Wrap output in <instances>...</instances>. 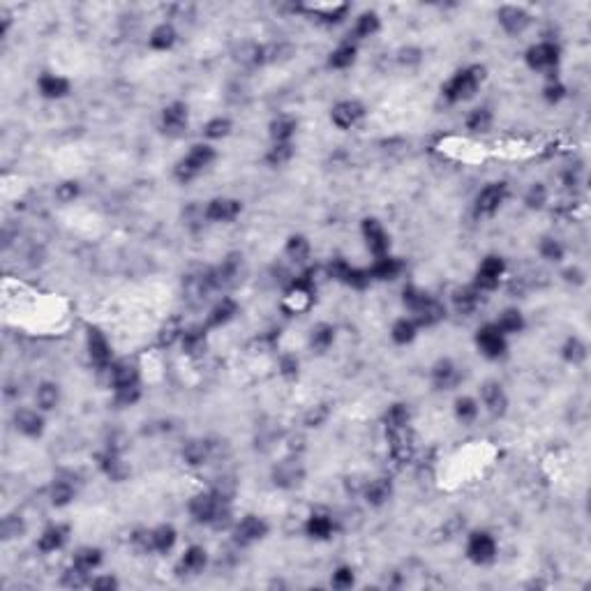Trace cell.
I'll return each mask as SVG.
<instances>
[{
  "label": "cell",
  "mask_w": 591,
  "mask_h": 591,
  "mask_svg": "<svg viewBox=\"0 0 591 591\" xmlns=\"http://www.w3.org/2000/svg\"><path fill=\"white\" fill-rule=\"evenodd\" d=\"M485 79V67L483 65H471L464 67V70L455 72L453 77L446 81L442 93L448 102H464L476 95L478 86L483 84Z\"/></svg>",
  "instance_id": "obj_1"
},
{
  "label": "cell",
  "mask_w": 591,
  "mask_h": 591,
  "mask_svg": "<svg viewBox=\"0 0 591 591\" xmlns=\"http://www.w3.org/2000/svg\"><path fill=\"white\" fill-rule=\"evenodd\" d=\"M212 160H215V150H212V146L197 143V146H192L190 153L176 164V178L181 183H190L192 178H197L206 167H210Z\"/></svg>",
  "instance_id": "obj_2"
},
{
  "label": "cell",
  "mask_w": 591,
  "mask_h": 591,
  "mask_svg": "<svg viewBox=\"0 0 591 591\" xmlns=\"http://www.w3.org/2000/svg\"><path fill=\"white\" fill-rule=\"evenodd\" d=\"M176 538H178V534L171 525H160V527L150 529V531L134 536L139 547L146 549V552H169V549L176 545Z\"/></svg>",
  "instance_id": "obj_3"
},
{
  "label": "cell",
  "mask_w": 591,
  "mask_h": 591,
  "mask_svg": "<svg viewBox=\"0 0 591 591\" xmlns=\"http://www.w3.org/2000/svg\"><path fill=\"white\" fill-rule=\"evenodd\" d=\"M506 199H508V185L506 183L485 185L476 197V215H480V217L494 215V212L504 206Z\"/></svg>",
  "instance_id": "obj_4"
},
{
  "label": "cell",
  "mask_w": 591,
  "mask_h": 591,
  "mask_svg": "<svg viewBox=\"0 0 591 591\" xmlns=\"http://www.w3.org/2000/svg\"><path fill=\"white\" fill-rule=\"evenodd\" d=\"M504 271H506V264L501 257H494V254L492 257H485L476 271V282H473V287H476L478 291H492V289L499 287L501 278H504Z\"/></svg>",
  "instance_id": "obj_5"
},
{
  "label": "cell",
  "mask_w": 591,
  "mask_h": 591,
  "mask_svg": "<svg viewBox=\"0 0 591 591\" xmlns=\"http://www.w3.org/2000/svg\"><path fill=\"white\" fill-rule=\"evenodd\" d=\"M476 347L485 358H501L506 354V335L494 324H487L483 328H478Z\"/></svg>",
  "instance_id": "obj_6"
},
{
  "label": "cell",
  "mask_w": 591,
  "mask_h": 591,
  "mask_svg": "<svg viewBox=\"0 0 591 591\" xmlns=\"http://www.w3.org/2000/svg\"><path fill=\"white\" fill-rule=\"evenodd\" d=\"M466 556L473 563H490L497 556V540L492 538V534L487 531H473L466 543Z\"/></svg>",
  "instance_id": "obj_7"
},
{
  "label": "cell",
  "mask_w": 591,
  "mask_h": 591,
  "mask_svg": "<svg viewBox=\"0 0 591 591\" xmlns=\"http://www.w3.org/2000/svg\"><path fill=\"white\" fill-rule=\"evenodd\" d=\"M559 58H561V49L554 42H538V44L529 46V51H527V65L536 72L554 67L559 63Z\"/></svg>",
  "instance_id": "obj_8"
},
{
  "label": "cell",
  "mask_w": 591,
  "mask_h": 591,
  "mask_svg": "<svg viewBox=\"0 0 591 591\" xmlns=\"http://www.w3.org/2000/svg\"><path fill=\"white\" fill-rule=\"evenodd\" d=\"M240 210H243V203H240L238 199L217 197V199H212V201H208L203 215L206 219H210V222H231V219H236L240 215Z\"/></svg>",
  "instance_id": "obj_9"
},
{
  "label": "cell",
  "mask_w": 591,
  "mask_h": 591,
  "mask_svg": "<svg viewBox=\"0 0 591 591\" xmlns=\"http://www.w3.org/2000/svg\"><path fill=\"white\" fill-rule=\"evenodd\" d=\"M363 238H365L367 250L372 252L376 259L386 257V254H388V245H390L388 243V233L381 226V222H376V219H372V217L363 219Z\"/></svg>",
  "instance_id": "obj_10"
},
{
  "label": "cell",
  "mask_w": 591,
  "mask_h": 591,
  "mask_svg": "<svg viewBox=\"0 0 591 591\" xmlns=\"http://www.w3.org/2000/svg\"><path fill=\"white\" fill-rule=\"evenodd\" d=\"M268 534V525L257 515H247L236 525L233 529V538H236L238 545H250V543L261 540Z\"/></svg>",
  "instance_id": "obj_11"
},
{
  "label": "cell",
  "mask_w": 591,
  "mask_h": 591,
  "mask_svg": "<svg viewBox=\"0 0 591 591\" xmlns=\"http://www.w3.org/2000/svg\"><path fill=\"white\" fill-rule=\"evenodd\" d=\"M497 19H499L501 28H504L508 35H520V33L531 24V17H529L522 8H518V5H504V8L497 12Z\"/></svg>",
  "instance_id": "obj_12"
},
{
  "label": "cell",
  "mask_w": 591,
  "mask_h": 591,
  "mask_svg": "<svg viewBox=\"0 0 591 591\" xmlns=\"http://www.w3.org/2000/svg\"><path fill=\"white\" fill-rule=\"evenodd\" d=\"M363 116H365V109H363L361 102L345 100V102H340V104L333 107L331 118H333V125H335V127L349 129V127H354L356 122L363 118Z\"/></svg>",
  "instance_id": "obj_13"
},
{
  "label": "cell",
  "mask_w": 591,
  "mask_h": 591,
  "mask_svg": "<svg viewBox=\"0 0 591 591\" xmlns=\"http://www.w3.org/2000/svg\"><path fill=\"white\" fill-rule=\"evenodd\" d=\"M480 397H483L485 409L490 411L492 416H504L506 407H508V397L504 393V386L499 381H487L480 388Z\"/></svg>",
  "instance_id": "obj_14"
},
{
  "label": "cell",
  "mask_w": 591,
  "mask_h": 591,
  "mask_svg": "<svg viewBox=\"0 0 591 591\" xmlns=\"http://www.w3.org/2000/svg\"><path fill=\"white\" fill-rule=\"evenodd\" d=\"M388 448L390 455L397 462H409L414 457V444H411V437L407 428L402 430H388Z\"/></svg>",
  "instance_id": "obj_15"
},
{
  "label": "cell",
  "mask_w": 591,
  "mask_h": 591,
  "mask_svg": "<svg viewBox=\"0 0 591 591\" xmlns=\"http://www.w3.org/2000/svg\"><path fill=\"white\" fill-rule=\"evenodd\" d=\"M88 356H91V361L100 367H109V363H111V347H109L107 338L98 331V328H91V331H88Z\"/></svg>",
  "instance_id": "obj_16"
},
{
  "label": "cell",
  "mask_w": 591,
  "mask_h": 591,
  "mask_svg": "<svg viewBox=\"0 0 591 591\" xmlns=\"http://www.w3.org/2000/svg\"><path fill=\"white\" fill-rule=\"evenodd\" d=\"M416 314V326H437L439 321H444L446 317V307L439 303L437 298H432V296H428V298L423 300L421 305L414 310Z\"/></svg>",
  "instance_id": "obj_17"
},
{
  "label": "cell",
  "mask_w": 591,
  "mask_h": 591,
  "mask_svg": "<svg viewBox=\"0 0 591 591\" xmlns=\"http://www.w3.org/2000/svg\"><path fill=\"white\" fill-rule=\"evenodd\" d=\"M432 381H435V386L439 390H451L455 388L460 383V372L455 367V363L448 361V358H442L435 363V367H432Z\"/></svg>",
  "instance_id": "obj_18"
},
{
  "label": "cell",
  "mask_w": 591,
  "mask_h": 591,
  "mask_svg": "<svg viewBox=\"0 0 591 591\" xmlns=\"http://www.w3.org/2000/svg\"><path fill=\"white\" fill-rule=\"evenodd\" d=\"M185 125H188V107H185L183 102H174V104L164 107V111H162L164 132L178 134L181 129H185Z\"/></svg>",
  "instance_id": "obj_19"
},
{
  "label": "cell",
  "mask_w": 591,
  "mask_h": 591,
  "mask_svg": "<svg viewBox=\"0 0 591 591\" xmlns=\"http://www.w3.org/2000/svg\"><path fill=\"white\" fill-rule=\"evenodd\" d=\"M67 536H70V529L65 525H53L49 529H44L42 536L37 538V547L39 552L49 554V552H56L67 543Z\"/></svg>",
  "instance_id": "obj_20"
},
{
  "label": "cell",
  "mask_w": 591,
  "mask_h": 591,
  "mask_svg": "<svg viewBox=\"0 0 591 591\" xmlns=\"http://www.w3.org/2000/svg\"><path fill=\"white\" fill-rule=\"evenodd\" d=\"M98 464H100V469L104 471L111 480H122V478H127V473H129V466L122 462L118 453L111 451V448L104 451V453H100Z\"/></svg>",
  "instance_id": "obj_21"
},
{
  "label": "cell",
  "mask_w": 591,
  "mask_h": 591,
  "mask_svg": "<svg viewBox=\"0 0 591 591\" xmlns=\"http://www.w3.org/2000/svg\"><path fill=\"white\" fill-rule=\"evenodd\" d=\"M305 531L310 538L326 540V538H331L335 531V522L328 513H312L305 522Z\"/></svg>",
  "instance_id": "obj_22"
},
{
  "label": "cell",
  "mask_w": 591,
  "mask_h": 591,
  "mask_svg": "<svg viewBox=\"0 0 591 591\" xmlns=\"http://www.w3.org/2000/svg\"><path fill=\"white\" fill-rule=\"evenodd\" d=\"M17 430L26 437H39L44 432V418L33 409H21L15 416Z\"/></svg>",
  "instance_id": "obj_23"
},
{
  "label": "cell",
  "mask_w": 591,
  "mask_h": 591,
  "mask_svg": "<svg viewBox=\"0 0 591 591\" xmlns=\"http://www.w3.org/2000/svg\"><path fill=\"white\" fill-rule=\"evenodd\" d=\"M236 314H238L236 300H233V298H222V300H219V303L208 312V319H206V328H219V326L229 324V321L236 317Z\"/></svg>",
  "instance_id": "obj_24"
},
{
  "label": "cell",
  "mask_w": 591,
  "mask_h": 591,
  "mask_svg": "<svg viewBox=\"0 0 591 591\" xmlns=\"http://www.w3.org/2000/svg\"><path fill=\"white\" fill-rule=\"evenodd\" d=\"M404 271V264L400 259L395 257H379L374 261V266L370 268V278L372 280H381V282H388V280H395L397 275Z\"/></svg>",
  "instance_id": "obj_25"
},
{
  "label": "cell",
  "mask_w": 591,
  "mask_h": 591,
  "mask_svg": "<svg viewBox=\"0 0 591 591\" xmlns=\"http://www.w3.org/2000/svg\"><path fill=\"white\" fill-rule=\"evenodd\" d=\"M206 563H208V554H206V549L199 547V545H192V547L185 549V554L181 556L178 570H181V573H188V575H197L206 568Z\"/></svg>",
  "instance_id": "obj_26"
},
{
  "label": "cell",
  "mask_w": 591,
  "mask_h": 591,
  "mask_svg": "<svg viewBox=\"0 0 591 591\" xmlns=\"http://www.w3.org/2000/svg\"><path fill=\"white\" fill-rule=\"evenodd\" d=\"M111 383L113 388H125V386H136L139 383V370L132 365L129 361H120L111 365Z\"/></svg>",
  "instance_id": "obj_27"
},
{
  "label": "cell",
  "mask_w": 591,
  "mask_h": 591,
  "mask_svg": "<svg viewBox=\"0 0 591 591\" xmlns=\"http://www.w3.org/2000/svg\"><path fill=\"white\" fill-rule=\"evenodd\" d=\"M37 86H39V93L49 100H60L70 93V81L65 77H58V74H44V77H39Z\"/></svg>",
  "instance_id": "obj_28"
},
{
  "label": "cell",
  "mask_w": 591,
  "mask_h": 591,
  "mask_svg": "<svg viewBox=\"0 0 591 591\" xmlns=\"http://www.w3.org/2000/svg\"><path fill=\"white\" fill-rule=\"evenodd\" d=\"M206 326H194V328H188L183 331V352L188 356H201L206 352Z\"/></svg>",
  "instance_id": "obj_29"
},
{
  "label": "cell",
  "mask_w": 591,
  "mask_h": 591,
  "mask_svg": "<svg viewBox=\"0 0 591 591\" xmlns=\"http://www.w3.org/2000/svg\"><path fill=\"white\" fill-rule=\"evenodd\" d=\"M480 293H483V291H478V289L473 284L457 289V291L453 293V303H455V310L460 314H471L480 305Z\"/></svg>",
  "instance_id": "obj_30"
},
{
  "label": "cell",
  "mask_w": 591,
  "mask_h": 591,
  "mask_svg": "<svg viewBox=\"0 0 591 591\" xmlns=\"http://www.w3.org/2000/svg\"><path fill=\"white\" fill-rule=\"evenodd\" d=\"M393 494V483L388 478H376L365 487V501L370 506H381L386 504Z\"/></svg>",
  "instance_id": "obj_31"
},
{
  "label": "cell",
  "mask_w": 591,
  "mask_h": 591,
  "mask_svg": "<svg viewBox=\"0 0 591 591\" xmlns=\"http://www.w3.org/2000/svg\"><path fill=\"white\" fill-rule=\"evenodd\" d=\"M300 478H303V469H300L298 462H293V460H287V462L278 464V469H275V483L282 487L298 485Z\"/></svg>",
  "instance_id": "obj_32"
},
{
  "label": "cell",
  "mask_w": 591,
  "mask_h": 591,
  "mask_svg": "<svg viewBox=\"0 0 591 591\" xmlns=\"http://www.w3.org/2000/svg\"><path fill=\"white\" fill-rule=\"evenodd\" d=\"M176 28L171 24H160L157 26V28L150 33V49H155V51H167V49H171V46L176 44Z\"/></svg>",
  "instance_id": "obj_33"
},
{
  "label": "cell",
  "mask_w": 591,
  "mask_h": 591,
  "mask_svg": "<svg viewBox=\"0 0 591 591\" xmlns=\"http://www.w3.org/2000/svg\"><path fill=\"white\" fill-rule=\"evenodd\" d=\"M102 563V549L98 547H79L72 556V566H77L86 573H93Z\"/></svg>",
  "instance_id": "obj_34"
},
{
  "label": "cell",
  "mask_w": 591,
  "mask_h": 591,
  "mask_svg": "<svg viewBox=\"0 0 591 591\" xmlns=\"http://www.w3.org/2000/svg\"><path fill=\"white\" fill-rule=\"evenodd\" d=\"M296 127H298V122H296L293 118H289V116H280V118H275L271 122L273 143H289L291 141V136L296 134Z\"/></svg>",
  "instance_id": "obj_35"
},
{
  "label": "cell",
  "mask_w": 591,
  "mask_h": 591,
  "mask_svg": "<svg viewBox=\"0 0 591 591\" xmlns=\"http://www.w3.org/2000/svg\"><path fill=\"white\" fill-rule=\"evenodd\" d=\"M409 421H411V411L407 404H393L388 407L386 416H383V423H386V430H402V428H409Z\"/></svg>",
  "instance_id": "obj_36"
},
{
  "label": "cell",
  "mask_w": 591,
  "mask_h": 591,
  "mask_svg": "<svg viewBox=\"0 0 591 591\" xmlns=\"http://www.w3.org/2000/svg\"><path fill=\"white\" fill-rule=\"evenodd\" d=\"M494 326H497L504 335H513L525 328V317H522L520 310H504L499 314V319L494 321Z\"/></svg>",
  "instance_id": "obj_37"
},
{
  "label": "cell",
  "mask_w": 591,
  "mask_h": 591,
  "mask_svg": "<svg viewBox=\"0 0 591 591\" xmlns=\"http://www.w3.org/2000/svg\"><path fill=\"white\" fill-rule=\"evenodd\" d=\"M379 28H381L379 15H376V12H363V15L356 19L354 35L358 39H365V37H372Z\"/></svg>",
  "instance_id": "obj_38"
},
{
  "label": "cell",
  "mask_w": 591,
  "mask_h": 591,
  "mask_svg": "<svg viewBox=\"0 0 591 591\" xmlns=\"http://www.w3.org/2000/svg\"><path fill=\"white\" fill-rule=\"evenodd\" d=\"M210 455V444L206 442H188L183 446V460L192 466L203 464Z\"/></svg>",
  "instance_id": "obj_39"
},
{
  "label": "cell",
  "mask_w": 591,
  "mask_h": 591,
  "mask_svg": "<svg viewBox=\"0 0 591 591\" xmlns=\"http://www.w3.org/2000/svg\"><path fill=\"white\" fill-rule=\"evenodd\" d=\"M354 60H356V44L347 42V44H340L338 49L331 53L328 65H331L333 70H347V67L354 65Z\"/></svg>",
  "instance_id": "obj_40"
},
{
  "label": "cell",
  "mask_w": 591,
  "mask_h": 591,
  "mask_svg": "<svg viewBox=\"0 0 591 591\" xmlns=\"http://www.w3.org/2000/svg\"><path fill=\"white\" fill-rule=\"evenodd\" d=\"M335 340V328L331 324H319L312 328L310 333V347L317 349V352H326V349H331Z\"/></svg>",
  "instance_id": "obj_41"
},
{
  "label": "cell",
  "mask_w": 591,
  "mask_h": 591,
  "mask_svg": "<svg viewBox=\"0 0 591 591\" xmlns=\"http://www.w3.org/2000/svg\"><path fill=\"white\" fill-rule=\"evenodd\" d=\"M561 354L568 363L580 365V363L587 361V345H584L580 338H568L566 345H563V349H561Z\"/></svg>",
  "instance_id": "obj_42"
},
{
  "label": "cell",
  "mask_w": 591,
  "mask_h": 591,
  "mask_svg": "<svg viewBox=\"0 0 591 591\" xmlns=\"http://www.w3.org/2000/svg\"><path fill=\"white\" fill-rule=\"evenodd\" d=\"M74 494L77 492H74V485L70 480H56V483L51 485V504L63 508L74 499Z\"/></svg>",
  "instance_id": "obj_43"
},
{
  "label": "cell",
  "mask_w": 591,
  "mask_h": 591,
  "mask_svg": "<svg viewBox=\"0 0 591 591\" xmlns=\"http://www.w3.org/2000/svg\"><path fill=\"white\" fill-rule=\"evenodd\" d=\"M293 157V146L291 141L289 143H273L271 148H268L266 153V162L271 164V167H282V164H287L289 160Z\"/></svg>",
  "instance_id": "obj_44"
},
{
  "label": "cell",
  "mask_w": 591,
  "mask_h": 591,
  "mask_svg": "<svg viewBox=\"0 0 591 591\" xmlns=\"http://www.w3.org/2000/svg\"><path fill=\"white\" fill-rule=\"evenodd\" d=\"M416 333H418V326H416V321H411V319L395 321L393 331H390V335H393V340L397 342V345H409V342L416 338Z\"/></svg>",
  "instance_id": "obj_45"
},
{
  "label": "cell",
  "mask_w": 591,
  "mask_h": 591,
  "mask_svg": "<svg viewBox=\"0 0 591 591\" xmlns=\"http://www.w3.org/2000/svg\"><path fill=\"white\" fill-rule=\"evenodd\" d=\"M490 125H492V113H490V109H485V107L473 109L469 113V118H466V127H469L471 132H487Z\"/></svg>",
  "instance_id": "obj_46"
},
{
  "label": "cell",
  "mask_w": 591,
  "mask_h": 591,
  "mask_svg": "<svg viewBox=\"0 0 591 591\" xmlns=\"http://www.w3.org/2000/svg\"><path fill=\"white\" fill-rule=\"evenodd\" d=\"M287 254L293 261H305L310 257V240L305 236H291L287 240Z\"/></svg>",
  "instance_id": "obj_47"
},
{
  "label": "cell",
  "mask_w": 591,
  "mask_h": 591,
  "mask_svg": "<svg viewBox=\"0 0 591 591\" xmlns=\"http://www.w3.org/2000/svg\"><path fill=\"white\" fill-rule=\"evenodd\" d=\"M455 416L462 423H473L478 416V402L473 397H460L455 402Z\"/></svg>",
  "instance_id": "obj_48"
},
{
  "label": "cell",
  "mask_w": 591,
  "mask_h": 591,
  "mask_svg": "<svg viewBox=\"0 0 591 591\" xmlns=\"http://www.w3.org/2000/svg\"><path fill=\"white\" fill-rule=\"evenodd\" d=\"M58 397H60V393H58V386L56 383H42V386L37 388V404L39 407H42L44 411H49V409H53L58 404Z\"/></svg>",
  "instance_id": "obj_49"
},
{
  "label": "cell",
  "mask_w": 591,
  "mask_h": 591,
  "mask_svg": "<svg viewBox=\"0 0 591 591\" xmlns=\"http://www.w3.org/2000/svg\"><path fill=\"white\" fill-rule=\"evenodd\" d=\"M181 338H183V326L178 319H171L162 326V331H160V345L162 347H171L176 340H181Z\"/></svg>",
  "instance_id": "obj_50"
},
{
  "label": "cell",
  "mask_w": 591,
  "mask_h": 591,
  "mask_svg": "<svg viewBox=\"0 0 591 591\" xmlns=\"http://www.w3.org/2000/svg\"><path fill=\"white\" fill-rule=\"evenodd\" d=\"M370 280H372L370 278V271H363V268H354V266H349L345 278H342L345 284L354 287V289H365L370 284Z\"/></svg>",
  "instance_id": "obj_51"
},
{
  "label": "cell",
  "mask_w": 591,
  "mask_h": 591,
  "mask_svg": "<svg viewBox=\"0 0 591 591\" xmlns=\"http://www.w3.org/2000/svg\"><path fill=\"white\" fill-rule=\"evenodd\" d=\"M229 132H231L229 118H212L206 122V127H203V134L208 136V139H222V136H226Z\"/></svg>",
  "instance_id": "obj_52"
},
{
  "label": "cell",
  "mask_w": 591,
  "mask_h": 591,
  "mask_svg": "<svg viewBox=\"0 0 591 591\" xmlns=\"http://www.w3.org/2000/svg\"><path fill=\"white\" fill-rule=\"evenodd\" d=\"M540 257L547 261H561L563 259V245L554 238L540 240Z\"/></svg>",
  "instance_id": "obj_53"
},
{
  "label": "cell",
  "mask_w": 591,
  "mask_h": 591,
  "mask_svg": "<svg viewBox=\"0 0 591 591\" xmlns=\"http://www.w3.org/2000/svg\"><path fill=\"white\" fill-rule=\"evenodd\" d=\"M545 201H547V190H545V185H543V183L531 185V188H529V192H527V197H525V203L529 206V208H543V206H545Z\"/></svg>",
  "instance_id": "obj_54"
},
{
  "label": "cell",
  "mask_w": 591,
  "mask_h": 591,
  "mask_svg": "<svg viewBox=\"0 0 591 591\" xmlns=\"http://www.w3.org/2000/svg\"><path fill=\"white\" fill-rule=\"evenodd\" d=\"M139 397H141V388H139V383H136V386L116 388V402H118L120 407H132V404L139 402Z\"/></svg>",
  "instance_id": "obj_55"
},
{
  "label": "cell",
  "mask_w": 591,
  "mask_h": 591,
  "mask_svg": "<svg viewBox=\"0 0 591 591\" xmlns=\"http://www.w3.org/2000/svg\"><path fill=\"white\" fill-rule=\"evenodd\" d=\"M425 298H428V293L421 291V289H418V287H414V284L404 287V291H402V303L407 305L411 312H414L416 307L421 305Z\"/></svg>",
  "instance_id": "obj_56"
},
{
  "label": "cell",
  "mask_w": 591,
  "mask_h": 591,
  "mask_svg": "<svg viewBox=\"0 0 591 591\" xmlns=\"http://www.w3.org/2000/svg\"><path fill=\"white\" fill-rule=\"evenodd\" d=\"M88 575L91 573H86V570H81L77 566H70L65 577H63V582L67 584V587H86V584H91V577Z\"/></svg>",
  "instance_id": "obj_57"
},
{
  "label": "cell",
  "mask_w": 591,
  "mask_h": 591,
  "mask_svg": "<svg viewBox=\"0 0 591 591\" xmlns=\"http://www.w3.org/2000/svg\"><path fill=\"white\" fill-rule=\"evenodd\" d=\"M331 584L335 589H349L354 584V570L349 566H340L338 570L333 573V580Z\"/></svg>",
  "instance_id": "obj_58"
},
{
  "label": "cell",
  "mask_w": 591,
  "mask_h": 591,
  "mask_svg": "<svg viewBox=\"0 0 591 591\" xmlns=\"http://www.w3.org/2000/svg\"><path fill=\"white\" fill-rule=\"evenodd\" d=\"M326 418H328V407H326V404H319V407H314V409L307 411L305 425H307V428H319V425L326 423Z\"/></svg>",
  "instance_id": "obj_59"
},
{
  "label": "cell",
  "mask_w": 591,
  "mask_h": 591,
  "mask_svg": "<svg viewBox=\"0 0 591 591\" xmlns=\"http://www.w3.org/2000/svg\"><path fill=\"white\" fill-rule=\"evenodd\" d=\"M24 534V522L21 518H15V515H10V518L3 520V536L5 538H17V536Z\"/></svg>",
  "instance_id": "obj_60"
},
{
  "label": "cell",
  "mask_w": 591,
  "mask_h": 591,
  "mask_svg": "<svg viewBox=\"0 0 591 591\" xmlns=\"http://www.w3.org/2000/svg\"><path fill=\"white\" fill-rule=\"evenodd\" d=\"M280 372L282 376H287V379H296V376H298V358H296V356H282Z\"/></svg>",
  "instance_id": "obj_61"
},
{
  "label": "cell",
  "mask_w": 591,
  "mask_h": 591,
  "mask_svg": "<svg viewBox=\"0 0 591 591\" xmlns=\"http://www.w3.org/2000/svg\"><path fill=\"white\" fill-rule=\"evenodd\" d=\"M77 194H79V185L77 183H63V185H58V190H56V197L63 203L74 201V197H77Z\"/></svg>",
  "instance_id": "obj_62"
},
{
  "label": "cell",
  "mask_w": 591,
  "mask_h": 591,
  "mask_svg": "<svg viewBox=\"0 0 591 591\" xmlns=\"http://www.w3.org/2000/svg\"><path fill=\"white\" fill-rule=\"evenodd\" d=\"M543 93H545V100H547V102H559L563 95H566V88H563L561 81H549Z\"/></svg>",
  "instance_id": "obj_63"
},
{
  "label": "cell",
  "mask_w": 591,
  "mask_h": 591,
  "mask_svg": "<svg viewBox=\"0 0 591 591\" xmlns=\"http://www.w3.org/2000/svg\"><path fill=\"white\" fill-rule=\"evenodd\" d=\"M88 587H93V589H116V587H118V580H116V577H111V575H107V577H95V580H91V584H88Z\"/></svg>",
  "instance_id": "obj_64"
}]
</instances>
